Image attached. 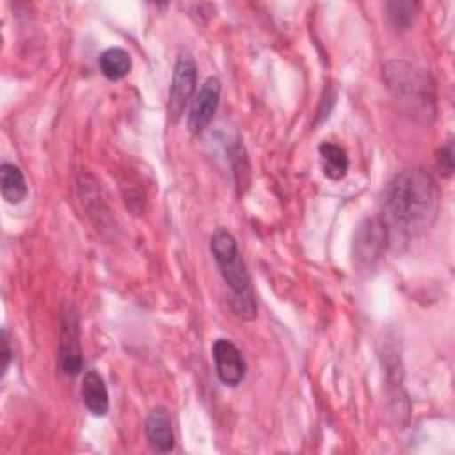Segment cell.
Returning <instances> with one entry per match:
<instances>
[{
  "label": "cell",
  "mask_w": 455,
  "mask_h": 455,
  "mask_svg": "<svg viewBox=\"0 0 455 455\" xmlns=\"http://www.w3.org/2000/svg\"><path fill=\"white\" fill-rule=\"evenodd\" d=\"M437 164H439V169L443 171L444 176L451 174V171H453V146H451V140H448L441 148L439 156H437Z\"/></svg>",
  "instance_id": "obj_15"
},
{
  "label": "cell",
  "mask_w": 455,
  "mask_h": 455,
  "mask_svg": "<svg viewBox=\"0 0 455 455\" xmlns=\"http://www.w3.org/2000/svg\"><path fill=\"white\" fill-rule=\"evenodd\" d=\"M210 251L219 267L222 279L231 290L233 311L243 320L254 318L256 316L254 293H252L249 272L238 252L236 238L226 228H217L210 238Z\"/></svg>",
  "instance_id": "obj_2"
},
{
  "label": "cell",
  "mask_w": 455,
  "mask_h": 455,
  "mask_svg": "<svg viewBox=\"0 0 455 455\" xmlns=\"http://www.w3.org/2000/svg\"><path fill=\"white\" fill-rule=\"evenodd\" d=\"M12 348H11V341H9V332L7 329H2V352H0V357H2V377L7 373V368L12 361Z\"/></svg>",
  "instance_id": "obj_16"
},
{
  "label": "cell",
  "mask_w": 455,
  "mask_h": 455,
  "mask_svg": "<svg viewBox=\"0 0 455 455\" xmlns=\"http://www.w3.org/2000/svg\"><path fill=\"white\" fill-rule=\"evenodd\" d=\"M220 80L217 76H208L197 94L194 96L187 117V126L192 133L203 132L213 119L219 101H220Z\"/></svg>",
  "instance_id": "obj_7"
},
{
  "label": "cell",
  "mask_w": 455,
  "mask_h": 455,
  "mask_svg": "<svg viewBox=\"0 0 455 455\" xmlns=\"http://www.w3.org/2000/svg\"><path fill=\"white\" fill-rule=\"evenodd\" d=\"M387 229L380 217H366L354 233V265L359 272H370L380 261L387 245Z\"/></svg>",
  "instance_id": "obj_4"
},
{
  "label": "cell",
  "mask_w": 455,
  "mask_h": 455,
  "mask_svg": "<svg viewBox=\"0 0 455 455\" xmlns=\"http://www.w3.org/2000/svg\"><path fill=\"white\" fill-rule=\"evenodd\" d=\"M98 64H100V71L103 73L105 78H108V80H121L132 69V57H130V53L124 48L112 46V48H107L100 55Z\"/></svg>",
  "instance_id": "obj_13"
},
{
  "label": "cell",
  "mask_w": 455,
  "mask_h": 455,
  "mask_svg": "<svg viewBox=\"0 0 455 455\" xmlns=\"http://www.w3.org/2000/svg\"><path fill=\"white\" fill-rule=\"evenodd\" d=\"M144 434L153 451H158V453L172 451L174 434H172L171 416L165 407H155L149 411L144 423Z\"/></svg>",
  "instance_id": "obj_9"
},
{
  "label": "cell",
  "mask_w": 455,
  "mask_h": 455,
  "mask_svg": "<svg viewBox=\"0 0 455 455\" xmlns=\"http://www.w3.org/2000/svg\"><path fill=\"white\" fill-rule=\"evenodd\" d=\"M59 368L64 375L75 377L82 370V348H80V323L73 304H68L62 311L60 322V343H59Z\"/></svg>",
  "instance_id": "obj_6"
},
{
  "label": "cell",
  "mask_w": 455,
  "mask_h": 455,
  "mask_svg": "<svg viewBox=\"0 0 455 455\" xmlns=\"http://www.w3.org/2000/svg\"><path fill=\"white\" fill-rule=\"evenodd\" d=\"M0 188L2 197L11 204H18L28 196V187L21 169L11 162H4L0 165Z\"/></svg>",
  "instance_id": "obj_11"
},
{
  "label": "cell",
  "mask_w": 455,
  "mask_h": 455,
  "mask_svg": "<svg viewBox=\"0 0 455 455\" xmlns=\"http://www.w3.org/2000/svg\"><path fill=\"white\" fill-rule=\"evenodd\" d=\"M384 80L391 94L418 119L430 121L435 114L434 84L427 73L403 62L391 60L384 66Z\"/></svg>",
  "instance_id": "obj_3"
},
{
  "label": "cell",
  "mask_w": 455,
  "mask_h": 455,
  "mask_svg": "<svg viewBox=\"0 0 455 455\" xmlns=\"http://www.w3.org/2000/svg\"><path fill=\"white\" fill-rule=\"evenodd\" d=\"M82 402L92 416H105L108 412V391L103 377L94 370L84 375Z\"/></svg>",
  "instance_id": "obj_10"
},
{
  "label": "cell",
  "mask_w": 455,
  "mask_h": 455,
  "mask_svg": "<svg viewBox=\"0 0 455 455\" xmlns=\"http://www.w3.org/2000/svg\"><path fill=\"white\" fill-rule=\"evenodd\" d=\"M212 355L215 361V371L224 386L236 387L245 377V359L238 347L226 338H219L212 345Z\"/></svg>",
  "instance_id": "obj_8"
},
{
  "label": "cell",
  "mask_w": 455,
  "mask_h": 455,
  "mask_svg": "<svg viewBox=\"0 0 455 455\" xmlns=\"http://www.w3.org/2000/svg\"><path fill=\"white\" fill-rule=\"evenodd\" d=\"M318 153H320V158H322L323 174L327 178H331V180L345 178L350 162H348L347 151L339 144L325 140L318 146Z\"/></svg>",
  "instance_id": "obj_12"
},
{
  "label": "cell",
  "mask_w": 455,
  "mask_h": 455,
  "mask_svg": "<svg viewBox=\"0 0 455 455\" xmlns=\"http://www.w3.org/2000/svg\"><path fill=\"white\" fill-rule=\"evenodd\" d=\"M439 187L423 169L396 172L382 190L380 219L387 235L402 238L427 231L439 212Z\"/></svg>",
  "instance_id": "obj_1"
},
{
  "label": "cell",
  "mask_w": 455,
  "mask_h": 455,
  "mask_svg": "<svg viewBox=\"0 0 455 455\" xmlns=\"http://www.w3.org/2000/svg\"><path fill=\"white\" fill-rule=\"evenodd\" d=\"M197 82V66L190 53H181L174 64L172 80L169 87V100H167V114L172 123H176L188 101L196 92Z\"/></svg>",
  "instance_id": "obj_5"
},
{
  "label": "cell",
  "mask_w": 455,
  "mask_h": 455,
  "mask_svg": "<svg viewBox=\"0 0 455 455\" xmlns=\"http://www.w3.org/2000/svg\"><path fill=\"white\" fill-rule=\"evenodd\" d=\"M386 7L391 23L402 30H405L412 23L418 11V4L414 2H389Z\"/></svg>",
  "instance_id": "obj_14"
}]
</instances>
